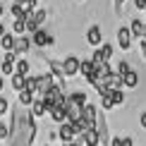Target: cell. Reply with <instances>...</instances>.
<instances>
[{
  "instance_id": "6da1fadb",
  "label": "cell",
  "mask_w": 146,
  "mask_h": 146,
  "mask_svg": "<svg viewBox=\"0 0 146 146\" xmlns=\"http://www.w3.org/2000/svg\"><path fill=\"white\" fill-rule=\"evenodd\" d=\"M36 137L34 113L27 110V106H17L12 110V127H10V146H31Z\"/></svg>"
},
{
  "instance_id": "7a4b0ae2",
  "label": "cell",
  "mask_w": 146,
  "mask_h": 146,
  "mask_svg": "<svg viewBox=\"0 0 146 146\" xmlns=\"http://www.w3.org/2000/svg\"><path fill=\"white\" fill-rule=\"evenodd\" d=\"M62 67H65V74L67 77H77V74H82V60L74 58V55H67L62 60Z\"/></svg>"
},
{
  "instance_id": "3957f363",
  "label": "cell",
  "mask_w": 146,
  "mask_h": 146,
  "mask_svg": "<svg viewBox=\"0 0 146 146\" xmlns=\"http://www.w3.org/2000/svg\"><path fill=\"white\" fill-rule=\"evenodd\" d=\"M110 58H113V46H110V43H101V46L94 50V55H91V60H94L96 65H101V62H108Z\"/></svg>"
},
{
  "instance_id": "277c9868",
  "label": "cell",
  "mask_w": 146,
  "mask_h": 146,
  "mask_svg": "<svg viewBox=\"0 0 146 146\" xmlns=\"http://www.w3.org/2000/svg\"><path fill=\"white\" fill-rule=\"evenodd\" d=\"M58 84V79H55V74H53V72H43V74H38V91H36V94L38 96H43L48 89H53Z\"/></svg>"
},
{
  "instance_id": "5b68a950",
  "label": "cell",
  "mask_w": 146,
  "mask_h": 146,
  "mask_svg": "<svg viewBox=\"0 0 146 146\" xmlns=\"http://www.w3.org/2000/svg\"><path fill=\"white\" fill-rule=\"evenodd\" d=\"M132 38H134V34H132L129 27H120L117 29V43H120L122 50H129L132 48Z\"/></svg>"
},
{
  "instance_id": "8992f818",
  "label": "cell",
  "mask_w": 146,
  "mask_h": 146,
  "mask_svg": "<svg viewBox=\"0 0 146 146\" xmlns=\"http://www.w3.org/2000/svg\"><path fill=\"white\" fill-rule=\"evenodd\" d=\"M31 41H34V46H38V48H46V46H53V43H55V38H53L50 34H46L43 29L34 31V34H31Z\"/></svg>"
},
{
  "instance_id": "52a82bcc",
  "label": "cell",
  "mask_w": 146,
  "mask_h": 146,
  "mask_svg": "<svg viewBox=\"0 0 146 146\" xmlns=\"http://www.w3.org/2000/svg\"><path fill=\"white\" fill-rule=\"evenodd\" d=\"M86 41H89V46H96V48L103 43V31H101V27H98V24L89 27V31H86Z\"/></svg>"
},
{
  "instance_id": "ba28073f",
  "label": "cell",
  "mask_w": 146,
  "mask_h": 146,
  "mask_svg": "<svg viewBox=\"0 0 146 146\" xmlns=\"http://www.w3.org/2000/svg\"><path fill=\"white\" fill-rule=\"evenodd\" d=\"M58 137L62 139L65 144H70V141H74V127H72V122L67 120V122H60V132H58Z\"/></svg>"
},
{
  "instance_id": "9c48e42d",
  "label": "cell",
  "mask_w": 146,
  "mask_h": 146,
  "mask_svg": "<svg viewBox=\"0 0 146 146\" xmlns=\"http://www.w3.org/2000/svg\"><path fill=\"white\" fill-rule=\"evenodd\" d=\"M82 144H84V146H98V144H101V134H98V129H96V127L86 129V132L82 134Z\"/></svg>"
},
{
  "instance_id": "30bf717a",
  "label": "cell",
  "mask_w": 146,
  "mask_h": 146,
  "mask_svg": "<svg viewBox=\"0 0 146 146\" xmlns=\"http://www.w3.org/2000/svg\"><path fill=\"white\" fill-rule=\"evenodd\" d=\"M31 46H34V41L27 38L24 34H19V36H17V41H15V53H17V55H24Z\"/></svg>"
},
{
  "instance_id": "8fae6325",
  "label": "cell",
  "mask_w": 146,
  "mask_h": 146,
  "mask_svg": "<svg viewBox=\"0 0 146 146\" xmlns=\"http://www.w3.org/2000/svg\"><path fill=\"white\" fill-rule=\"evenodd\" d=\"M103 82H106L108 91H115V89H122V86H125V79H122V74H120V72H113V74L106 77Z\"/></svg>"
},
{
  "instance_id": "7c38bea8",
  "label": "cell",
  "mask_w": 146,
  "mask_h": 146,
  "mask_svg": "<svg viewBox=\"0 0 146 146\" xmlns=\"http://www.w3.org/2000/svg\"><path fill=\"white\" fill-rule=\"evenodd\" d=\"M31 113H34V117H43L46 113H50V108H48V103L43 98H36L31 103Z\"/></svg>"
},
{
  "instance_id": "4fadbf2b",
  "label": "cell",
  "mask_w": 146,
  "mask_h": 146,
  "mask_svg": "<svg viewBox=\"0 0 146 146\" xmlns=\"http://www.w3.org/2000/svg\"><path fill=\"white\" fill-rule=\"evenodd\" d=\"M50 117L55 122H67V106H55L50 108Z\"/></svg>"
},
{
  "instance_id": "5bb4252c",
  "label": "cell",
  "mask_w": 146,
  "mask_h": 146,
  "mask_svg": "<svg viewBox=\"0 0 146 146\" xmlns=\"http://www.w3.org/2000/svg\"><path fill=\"white\" fill-rule=\"evenodd\" d=\"M98 113H101V110H98L96 106H91V103L84 106V120H89L94 127H96V120H98Z\"/></svg>"
},
{
  "instance_id": "9a60e30c",
  "label": "cell",
  "mask_w": 146,
  "mask_h": 146,
  "mask_svg": "<svg viewBox=\"0 0 146 146\" xmlns=\"http://www.w3.org/2000/svg\"><path fill=\"white\" fill-rule=\"evenodd\" d=\"M17 98H19V103H22V106H27V108H31V103L36 101L34 98V91H29V89L17 91Z\"/></svg>"
},
{
  "instance_id": "2e32d148",
  "label": "cell",
  "mask_w": 146,
  "mask_h": 146,
  "mask_svg": "<svg viewBox=\"0 0 146 146\" xmlns=\"http://www.w3.org/2000/svg\"><path fill=\"white\" fill-rule=\"evenodd\" d=\"M82 74L86 79H94L96 77V62H94V60H82Z\"/></svg>"
},
{
  "instance_id": "e0dca14e",
  "label": "cell",
  "mask_w": 146,
  "mask_h": 146,
  "mask_svg": "<svg viewBox=\"0 0 146 146\" xmlns=\"http://www.w3.org/2000/svg\"><path fill=\"white\" fill-rule=\"evenodd\" d=\"M15 41H17L15 34H5V36H0V48H3L5 53H7V50H15Z\"/></svg>"
},
{
  "instance_id": "ac0fdd59",
  "label": "cell",
  "mask_w": 146,
  "mask_h": 146,
  "mask_svg": "<svg viewBox=\"0 0 146 146\" xmlns=\"http://www.w3.org/2000/svg\"><path fill=\"white\" fill-rule=\"evenodd\" d=\"M122 79H125V86L127 89H137L139 86V74H137L134 70H129L127 74H122Z\"/></svg>"
},
{
  "instance_id": "d6986e66",
  "label": "cell",
  "mask_w": 146,
  "mask_h": 146,
  "mask_svg": "<svg viewBox=\"0 0 146 146\" xmlns=\"http://www.w3.org/2000/svg\"><path fill=\"white\" fill-rule=\"evenodd\" d=\"M67 101H70V103H77V106H82V108L89 103V98H86V94H84V91H74V94H70Z\"/></svg>"
},
{
  "instance_id": "ffe728a7",
  "label": "cell",
  "mask_w": 146,
  "mask_h": 146,
  "mask_svg": "<svg viewBox=\"0 0 146 146\" xmlns=\"http://www.w3.org/2000/svg\"><path fill=\"white\" fill-rule=\"evenodd\" d=\"M24 86H27V74L15 72V74H12V89H15V91H22Z\"/></svg>"
},
{
  "instance_id": "44dd1931",
  "label": "cell",
  "mask_w": 146,
  "mask_h": 146,
  "mask_svg": "<svg viewBox=\"0 0 146 146\" xmlns=\"http://www.w3.org/2000/svg\"><path fill=\"white\" fill-rule=\"evenodd\" d=\"M10 15L15 17V19H22V17H27V10H24V3H12V7H10Z\"/></svg>"
},
{
  "instance_id": "7402d4cb",
  "label": "cell",
  "mask_w": 146,
  "mask_h": 146,
  "mask_svg": "<svg viewBox=\"0 0 146 146\" xmlns=\"http://www.w3.org/2000/svg\"><path fill=\"white\" fill-rule=\"evenodd\" d=\"M110 74H113V70H110V65H108V62H101V65H96V77L106 79V77H110Z\"/></svg>"
},
{
  "instance_id": "603a6c76",
  "label": "cell",
  "mask_w": 146,
  "mask_h": 146,
  "mask_svg": "<svg viewBox=\"0 0 146 146\" xmlns=\"http://www.w3.org/2000/svg\"><path fill=\"white\" fill-rule=\"evenodd\" d=\"M101 108H103V110H113V108H115V101H113L110 91H108V94H103V96H101Z\"/></svg>"
},
{
  "instance_id": "cb8c5ba5",
  "label": "cell",
  "mask_w": 146,
  "mask_h": 146,
  "mask_svg": "<svg viewBox=\"0 0 146 146\" xmlns=\"http://www.w3.org/2000/svg\"><path fill=\"white\" fill-rule=\"evenodd\" d=\"M12 31H15V34H24V31H27V17L15 19V24H12Z\"/></svg>"
},
{
  "instance_id": "d4e9b609",
  "label": "cell",
  "mask_w": 146,
  "mask_h": 146,
  "mask_svg": "<svg viewBox=\"0 0 146 146\" xmlns=\"http://www.w3.org/2000/svg\"><path fill=\"white\" fill-rule=\"evenodd\" d=\"M0 72H3L5 77H10V74H15L17 67H15V62H7V60H3V65H0Z\"/></svg>"
},
{
  "instance_id": "484cf974",
  "label": "cell",
  "mask_w": 146,
  "mask_h": 146,
  "mask_svg": "<svg viewBox=\"0 0 146 146\" xmlns=\"http://www.w3.org/2000/svg\"><path fill=\"white\" fill-rule=\"evenodd\" d=\"M15 67H17V72H19V74H29V70H31V65H29V62H27L24 58H19V60L15 62Z\"/></svg>"
},
{
  "instance_id": "4316f807",
  "label": "cell",
  "mask_w": 146,
  "mask_h": 146,
  "mask_svg": "<svg viewBox=\"0 0 146 146\" xmlns=\"http://www.w3.org/2000/svg\"><path fill=\"white\" fill-rule=\"evenodd\" d=\"M141 27H144V22H141V19H132V24H129L132 34H134L137 38H141Z\"/></svg>"
},
{
  "instance_id": "83f0119b",
  "label": "cell",
  "mask_w": 146,
  "mask_h": 146,
  "mask_svg": "<svg viewBox=\"0 0 146 146\" xmlns=\"http://www.w3.org/2000/svg\"><path fill=\"white\" fill-rule=\"evenodd\" d=\"M110 96H113L115 106H122V103H125V91H122V89H115V91H110Z\"/></svg>"
},
{
  "instance_id": "f1b7e54d",
  "label": "cell",
  "mask_w": 146,
  "mask_h": 146,
  "mask_svg": "<svg viewBox=\"0 0 146 146\" xmlns=\"http://www.w3.org/2000/svg\"><path fill=\"white\" fill-rule=\"evenodd\" d=\"M129 70H132V67H129V62H127V60H120V65H117V70H115V72H120V74H127Z\"/></svg>"
},
{
  "instance_id": "f546056e",
  "label": "cell",
  "mask_w": 146,
  "mask_h": 146,
  "mask_svg": "<svg viewBox=\"0 0 146 146\" xmlns=\"http://www.w3.org/2000/svg\"><path fill=\"white\" fill-rule=\"evenodd\" d=\"M3 139H10V127L5 122H0V141H3Z\"/></svg>"
},
{
  "instance_id": "4dcf8cb0",
  "label": "cell",
  "mask_w": 146,
  "mask_h": 146,
  "mask_svg": "<svg viewBox=\"0 0 146 146\" xmlns=\"http://www.w3.org/2000/svg\"><path fill=\"white\" fill-rule=\"evenodd\" d=\"M10 110V103H7V98H5V96H0V115H5Z\"/></svg>"
},
{
  "instance_id": "1f68e13d",
  "label": "cell",
  "mask_w": 146,
  "mask_h": 146,
  "mask_svg": "<svg viewBox=\"0 0 146 146\" xmlns=\"http://www.w3.org/2000/svg\"><path fill=\"white\" fill-rule=\"evenodd\" d=\"M139 50H141V55H144V60H146V38L139 41Z\"/></svg>"
},
{
  "instance_id": "d6a6232c",
  "label": "cell",
  "mask_w": 146,
  "mask_h": 146,
  "mask_svg": "<svg viewBox=\"0 0 146 146\" xmlns=\"http://www.w3.org/2000/svg\"><path fill=\"white\" fill-rule=\"evenodd\" d=\"M134 7L137 10H146V0H134Z\"/></svg>"
},
{
  "instance_id": "836d02e7",
  "label": "cell",
  "mask_w": 146,
  "mask_h": 146,
  "mask_svg": "<svg viewBox=\"0 0 146 146\" xmlns=\"http://www.w3.org/2000/svg\"><path fill=\"white\" fill-rule=\"evenodd\" d=\"M139 125H141L144 129H146V113H141V115H139Z\"/></svg>"
},
{
  "instance_id": "e575fe53",
  "label": "cell",
  "mask_w": 146,
  "mask_h": 146,
  "mask_svg": "<svg viewBox=\"0 0 146 146\" xmlns=\"http://www.w3.org/2000/svg\"><path fill=\"white\" fill-rule=\"evenodd\" d=\"M110 146H122V139H120V137H115L113 141H110Z\"/></svg>"
},
{
  "instance_id": "d590c367",
  "label": "cell",
  "mask_w": 146,
  "mask_h": 146,
  "mask_svg": "<svg viewBox=\"0 0 146 146\" xmlns=\"http://www.w3.org/2000/svg\"><path fill=\"white\" fill-rule=\"evenodd\" d=\"M122 146H134V141H132L129 137H125V139H122Z\"/></svg>"
},
{
  "instance_id": "8d00e7d4",
  "label": "cell",
  "mask_w": 146,
  "mask_h": 146,
  "mask_svg": "<svg viewBox=\"0 0 146 146\" xmlns=\"http://www.w3.org/2000/svg\"><path fill=\"white\" fill-rule=\"evenodd\" d=\"M113 3H115V7H117V12H120V7H122V3H125V0H113Z\"/></svg>"
},
{
  "instance_id": "74e56055",
  "label": "cell",
  "mask_w": 146,
  "mask_h": 146,
  "mask_svg": "<svg viewBox=\"0 0 146 146\" xmlns=\"http://www.w3.org/2000/svg\"><path fill=\"white\" fill-rule=\"evenodd\" d=\"M5 34H7V31H5V24L0 22V36H5Z\"/></svg>"
},
{
  "instance_id": "f35d334b",
  "label": "cell",
  "mask_w": 146,
  "mask_h": 146,
  "mask_svg": "<svg viewBox=\"0 0 146 146\" xmlns=\"http://www.w3.org/2000/svg\"><path fill=\"white\" fill-rule=\"evenodd\" d=\"M3 86H5V74H0V91H3Z\"/></svg>"
},
{
  "instance_id": "ab89813d",
  "label": "cell",
  "mask_w": 146,
  "mask_h": 146,
  "mask_svg": "<svg viewBox=\"0 0 146 146\" xmlns=\"http://www.w3.org/2000/svg\"><path fill=\"white\" fill-rule=\"evenodd\" d=\"M141 38H146V22H144V27H141Z\"/></svg>"
},
{
  "instance_id": "60d3db41",
  "label": "cell",
  "mask_w": 146,
  "mask_h": 146,
  "mask_svg": "<svg viewBox=\"0 0 146 146\" xmlns=\"http://www.w3.org/2000/svg\"><path fill=\"white\" fill-rule=\"evenodd\" d=\"M67 146H82V141H70Z\"/></svg>"
},
{
  "instance_id": "b9f144b4",
  "label": "cell",
  "mask_w": 146,
  "mask_h": 146,
  "mask_svg": "<svg viewBox=\"0 0 146 146\" xmlns=\"http://www.w3.org/2000/svg\"><path fill=\"white\" fill-rule=\"evenodd\" d=\"M3 12H5V7H3V3H0V17H3Z\"/></svg>"
},
{
  "instance_id": "7bdbcfd3",
  "label": "cell",
  "mask_w": 146,
  "mask_h": 146,
  "mask_svg": "<svg viewBox=\"0 0 146 146\" xmlns=\"http://www.w3.org/2000/svg\"><path fill=\"white\" fill-rule=\"evenodd\" d=\"M17 3H27V0H17Z\"/></svg>"
},
{
  "instance_id": "ee69618b",
  "label": "cell",
  "mask_w": 146,
  "mask_h": 146,
  "mask_svg": "<svg viewBox=\"0 0 146 146\" xmlns=\"http://www.w3.org/2000/svg\"><path fill=\"white\" fill-rule=\"evenodd\" d=\"M77 3H84V0H77Z\"/></svg>"
},
{
  "instance_id": "f6af8a7d",
  "label": "cell",
  "mask_w": 146,
  "mask_h": 146,
  "mask_svg": "<svg viewBox=\"0 0 146 146\" xmlns=\"http://www.w3.org/2000/svg\"><path fill=\"white\" fill-rule=\"evenodd\" d=\"M144 12H146V10H144Z\"/></svg>"
}]
</instances>
